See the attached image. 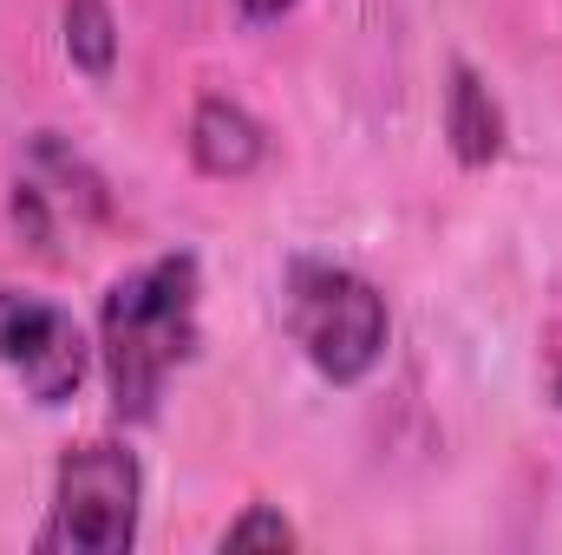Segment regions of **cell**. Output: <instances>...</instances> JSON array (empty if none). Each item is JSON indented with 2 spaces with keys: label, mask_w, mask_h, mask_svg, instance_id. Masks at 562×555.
<instances>
[{
  "label": "cell",
  "mask_w": 562,
  "mask_h": 555,
  "mask_svg": "<svg viewBox=\"0 0 562 555\" xmlns=\"http://www.w3.org/2000/svg\"><path fill=\"white\" fill-rule=\"evenodd\" d=\"M445 138H451V157L464 170H484V163L504 157V112H497L491 86L471 66H451V86H445Z\"/></svg>",
  "instance_id": "cell-6"
},
{
  "label": "cell",
  "mask_w": 562,
  "mask_h": 555,
  "mask_svg": "<svg viewBox=\"0 0 562 555\" xmlns=\"http://www.w3.org/2000/svg\"><path fill=\"white\" fill-rule=\"evenodd\" d=\"M223 550H294V530H288V517H281V510L256 503L243 523H229Z\"/></svg>",
  "instance_id": "cell-8"
},
{
  "label": "cell",
  "mask_w": 562,
  "mask_h": 555,
  "mask_svg": "<svg viewBox=\"0 0 562 555\" xmlns=\"http://www.w3.org/2000/svg\"><path fill=\"white\" fill-rule=\"evenodd\" d=\"M99 353L119 418L150 424L170 373L196 353V256H157L112 281L99 307Z\"/></svg>",
  "instance_id": "cell-1"
},
{
  "label": "cell",
  "mask_w": 562,
  "mask_h": 555,
  "mask_svg": "<svg viewBox=\"0 0 562 555\" xmlns=\"http://www.w3.org/2000/svg\"><path fill=\"white\" fill-rule=\"evenodd\" d=\"M236 7H243L249 20H281V13H288L294 0H236Z\"/></svg>",
  "instance_id": "cell-9"
},
{
  "label": "cell",
  "mask_w": 562,
  "mask_h": 555,
  "mask_svg": "<svg viewBox=\"0 0 562 555\" xmlns=\"http://www.w3.org/2000/svg\"><path fill=\"white\" fill-rule=\"evenodd\" d=\"M138 510H144V471L138 457L112 438L72 444L53 471V517L40 550L66 555H125L138 543Z\"/></svg>",
  "instance_id": "cell-3"
},
{
  "label": "cell",
  "mask_w": 562,
  "mask_h": 555,
  "mask_svg": "<svg viewBox=\"0 0 562 555\" xmlns=\"http://www.w3.org/2000/svg\"><path fill=\"white\" fill-rule=\"evenodd\" d=\"M288 333L301 340V353L314 360L321 380L334 386H360L380 360H386V294L367 275L340 269V262H288Z\"/></svg>",
  "instance_id": "cell-2"
},
{
  "label": "cell",
  "mask_w": 562,
  "mask_h": 555,
  "mask_svg": "<svg viewBox=\"0 0 562 555\" xmlns=\"http://www.w3.org/2000/svg\"><path fill=\"white\" fill-rule=\"evenodd\" d=\"M190 157L210 177H249L269 157V132L236 99H203L196 118H190Z\"/></svg>",
  "instance_id": "cell-5"
},
{
  "label": "cell",
  "mask_w": 562,
  "mask_h": 555,
  "mask_svg": "<svg viewBox=\"0 0 562 555\" xmlns=\"http://www.w3.org/2000/svg\"><path fill=\"white\" fill-rule=\"evenodd\" d=\"M66 59L92 86H105L119 72V13H112V0H66Z\"/></svg>",
  "instance_id": "cell-7"
},
{
  "label": "cell",
  "mask_w": 562,
  "mask_h": 555,
  "mask_svg": "<svg viewBox=\"0 0 562 555\" xmlns=\"http://www.w3.org/2000/svg\"><path fill=\"white\" fill-rule=\"evenodd\" d=\"M86 360H92L86 333L66 307L20 294V287H0V366L20 373L33 406H66L86 380Z\"/></svg>",
  "instance_id": "cell-4"
}]
</instances>
